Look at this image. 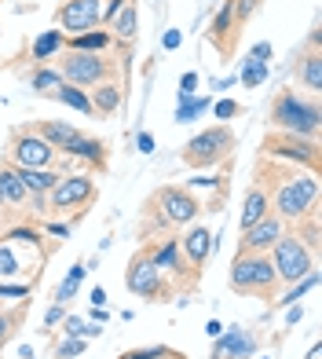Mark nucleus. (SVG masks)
Returning <instances> with one entry per match:
<instances>
[{
	"instance_id": "obj_8",
	"label": "nucleus",
	"mask_w": 322,
	"mask_h": 359,
	"mask_svg": "<svg viewBox=\"0 0 322 359\" xmlns=\"http://www.w3.org/2000/svg\"><path fill=\"white\" fill-rule=\"evenodd\" d=\"M125 286L143 301H165L169 297L165 275H161L150 260V246H139L132 253V260H128V268H125Z\"/></svg>"
},
{
	"instance_id": "obj_23",
	"label": "nucleus",
	"mask_w": 322,
	"mask_h": 359,
	"mask_svg": "<svg viewBox=\"0 0 322 359\" xmlns=\"http://www.w3.org/2000/svg\"><path fill=\"white\" fill-rule=\"evenodd\" d=\"M114 44V37H110V29H88V34H74L66 41V52H95V55H103V48Z\"/></svg>"
},
{
	"instance_id": "obj_43",
	"label": "nucleus",
	"mask_w": 322,
	"mask_h": 359,
	"mask_svg": "<svg viewBox=\"0 0 322 359\" xmlns=\"http://www.w3.org/2000/svg\"><path fill=\"white\" fill-rule=\"evenodd\" d=\"M180 95H195V88H198V74H183V81H180Z\"/></svg>"
},
{
	"instance_id": "obj_5",
	"label": "nucleus",
	"mask_w": 322,
	"mask_h": 359,
	"mask_svg": "<svg viewBox=\"0 0 322 359\" xmlns=\"http://www.w3.org/2000/svg\"><path fill=\"white\" fill-rule=\"evenodd\" d=\"M231 151H234V133L227 125H213L205 133H198L195 140H187L180 161L187 169H213L220 161H227Z\"/></svg>"
},
{
	"instance_id": "obj_46",
	"label": "nucleus",
	"mask_w": 322,
	"mask_h": 359,
	"mask_svg": "<svg viewBox=\"0 0 322 359\" xmlns=\"http://www.w3.org/2000/svg\"><path fill=\"white\" fill-rule=\"evenodd\" d=\"M180 41H183L180 29H169V34H165V48H169V52H172V48H180Z\"/></svg>"
},
{
	"instance_id": "obj_13",
	"label": "nucleus",
	"mask_w": 322,
	"mask_h": 359,
	"mask_svg": "<svg viewBox=\"0 0 322 359\" xmlns=\"http://www.w3.org/2000/svg\"><path fill=\"white\" fill-rule=\"evenodd\" d=\"M286 235V220L267 213L264 220H256L249 231H241V242H238V253H267L275 242Z\"/></svg>"
},
{
	"instance_id": "obj_30",
	"label": "nucleus",
	"mask_w": 322,
	"mask_h": 359,
	"mask_svg": "<svg viewBox=\"0 0 322 359\" xmlns=\"http://www.w3.org/2000/svg\"><path fill=\"white\" fill-rule=\"evenodd\" d=\"M80 279H85V260H77V264H74V268L66 271V279H62V283L55 286V301H59V304L74 301V293H77Z\"/></svg>"
},
{
	"instance_id": "obj_57",
	"label": "nucleus",
	"mask_w": 322,
	"mask_h": 359,
	"mask_svg": "<svg viewBox=\"0 0 322 359\" xmlns=\"http://www.w3.org/2000/svg\"><path fill=\"white\" fill-rule=\"evenodd\" d=\"M267 359H271V355H267Z\"/></svg>"
},
{
	"instance_id": "obj_1",
	"label": "nucleus",
	"mask_w": 322,
	"mask_h": 359,
	"mask_svg": "<svg viewBox=\"0 0 322 359\" xmlns=\"http://www.w3.org/2000/svg\"><path fill=\"white\" fill-rule=\"evenodd\" d=\"M256 187H264L271 213L282 217L286 224H297L308 213L318 209V176L300 172L297 165H286V161H260L256 165Z\"/></svg>"
},
{
	"instance_id": "obj_6",
	"label": "nucleus",
	"mask_w": 322,
	"mask_h": 359,
	"mask_svg": "<svg viewBox=\"0 0 322 359\" xmlns=\"http://www.w3.org/2000/svg\"><path fill=\"white\" fill-rule=\"evenodd\" d=\"M267 257H271V268H275L279 283H289V286H293L297 279H304V275L315 271V253L304 246L293 231H286L275 246H271Z\"/></svg>"
},
{
	"instance_id": "obj_40",
	"label": "nucleus",
	"mask_w": 322,
	"mask_h": 359,
	"mask_svg": "<svg viewBox=\"0 0 322 359\" xmlns=\"http://www.w3.org/2000/svg\"><path fill=\"white\" fill-rule=\"evenodd\" d=\"M234 114H241V107H238L234 100H220V103H216V118H220V121H231Z\"/></svg>"
},
{
	"instance_id": "obj_34",
	"label": "nucleus",
	"mask_w": 322,
	"mask_h": 359,
	"mask_svg": "<svg viewBox=\"0 0 322 359\" xmlns=\"http://www.w3.org/2000/svg\"><path fill=\"white\" fill-rule=\"evenodd\" d=\"M176 355H183V352H176L169 345H154V348H132V352H125L121 359H176Z\"/></svg>"
},
{
	"instance_id": "obj_12",
	"label": "nucleus",
	"mask_w": 322,
	"mask_h": 359,
	"mask_svg": "<svg viewBox=\"0 0 322 359\" xmlns=\"http://www.w3.org/2000/svg\"><path fill=\"white\" fill-rule=\"evenodd\" d=\"M103 22V0H62L55 11V26L66 34H88Z\"/></svg>"
},
{
	"instance_id": "obj_52",
	"label": "nucleus",
	"mask_w": 322,
	"mask_h": 359,
	"mask_svg": "<svg viewBox=\"0 0 322 359\" xmlns=\"http://www.w3.org/2000/svg\"><path fill=\"white\" fill-rule=\"evenodd\" d=\"M308 359H322V345H312V352H308Z\"/></svg>"
},
{
	"instance_id": "obj_33",
	"label": "nucleus",
	"mask_w": 322,
	"mask_h": 359,
	"mask_svg": "<svg viewBox=\"0 0 322 359\" xmlns=\"http://www.w3.org/2000/svg\"><path fill=\"white\" fill-rule=\"evenodd\" d=\"M318 286V275L312 271V275H304V279H297L293 286H289V293L286 297H279V308H289V304H297V297H304L308 290H315Z\"/></svg>"
},
{
	"instance_id": "obj_17",
	"label": "nucleus",
	"mask_w": 322,
	"mask_h": 359,
	"mask_svg": "<svg viewBox=\"0 0 322 359\" xmlns=\"http://www.w3.org/2000/svg\"><path fill=\"white\" fill-rule=\"evenodd\" d=\"M62 154L80 158V161H92V169H95V172H103V169H106V158H110L106 140H99V136H85V133H80Z\"/></svg>"
},
{
	"instance_id": "obj_42",
	"label": "nucleus",
	"mask_w": 322,
	"mask_h": 359,
	"mask_svg": "<svg viewBox=\"0 0 322 359\" xmlns=\"http://www.w3.org/2000/svg\"><path fill=\"white\" fill-rule=\"evenodd\" d=\"M271 55H275V48H271L267 41L253 44V52H249V59H256V62H271Z\"/></svg>"
},
{
	"instance_id": "obj_25",
	"label": "nucleus",
	"mask_w": 322,
	"mask_h": 359,
	"mask_svg": "<svg viewBox=\"0 0 322 359\" xmlns=\"http://www.w3.org/2000/svg\"><path fill=\"white\" fill-rule=\"evenodd\" d=\"M15 172H19L22 187H26L29 194H48V191L59 184V176H62V172H55V169H19V165H15Z\"/></svg>"
},
{
	"instance_id": "obj_56",
	"label": "nucleus",
	"mask_w": 322,
	"mask_h": 359,
	"mask_svg": "<svg viewBox=\"0 0 322 359\" xmlns=\"http://www.w3.org/2000/svg\"><path fill=\"white\" fill-rule=\"evenodd\" d=\"M176 359H183V355H176Z\"/></svg>"
},
{
	"instance_id": "obj_26",
	"label": "nucleus",
	"mask_w": 322,
	"mask_h": 359,
	"mask_svg": "<svg viewBox=\"0 0 322 359\" xmlns=\"http://www.w3.org/2000/svg\"><path fill=\"white\" fill-rule=\"evenodd\" d=\"M48 95H52V100H59L62 107H70V110L92 114V100H88V92H85V88H77V85H66V81H62V85H59L55 92H48Z\"/></svg>"
},
{
	"instance_id": "obj_14",
	"label": "nucleus",
	"mask_w": 322,
	"mask_h": 359,
	"mask_svg": "<svg viewBox=\"0 0 322 359\" xmlns=\"http://www.w3.org/2000/svg\"><path fill=\"white\" fill-rule=\"evenodd\" d=\"M256 334L253 330H241V326H234V330L220 334L216 337V348H213V359H249L256 352Z\"/></svg>"
},
{
	"instance_id": "obj_31",
	"label": "nucleus",
	"mask_w": 322,
	"mask_h": 359,
	"mask_svg": "<svg viewBox=\"0 0 322 359\" xmlns=\"http://www.w3.org/2000/svg\"><path fill=\"white\" fill-rule=\"evenodd\" d=\"M209 95H202V100H195V95H180V107H176V121L180 125H187V121H195L198 114H205L209 110Z\"/></svg>"
},
{
	"instance_id": "obj_28",
	"label": "nucleus",
	"mask_w": 322,
	"mask_h": 359,
	"mask_svg": "<svg viewBox=\"0 0 322 359\" xmlns=\"http://www.w3.org/2000/svg\"><path fill=\"white\" fill-rule=\"evenodd\" d=\"M238 77H241V85L246 88H260L264 81L271 77V62H256V59H241V70H238Z\"/></svg>"
},
{
	"instance_id": "obj_27",
	"label": "nucleus",
	"mask_w": 322,
	"mask_h": 359,
	"mask_svg": "<svg viewBox=\"0 0 322 359\" xmlns=\"http://www.w3.org/2000/svg\"><path fill=\"white\" fill-rule=\"evenodd\" d=\"M293 235L304 242V246H308L315 257H318V246H322V238H318V209H315V213H308V217H304V220H297L293 224Z\"/></svg>"
},
{
	"instance_id": "obj_9",
	"label": "nucleus",
	"mask_w": 322,
	"mask_h": 359,
	"mask_svg": "<svg viewBox=\"0 0 322 359\" xmlns=\"http://www.w3.org/2000/svg\"><path fill=\"white\" fill-rule=\"evenodd\" d=\"M267 158H279L286 165H304L312 176H318V140H304L293 133H271L264 140Z\"/></svg>"
},
{
	"instance_id": "obj_24",
	"label": "nucleus",
	"mask_w": 322,
	"mask_h": 359,
	"mask_svg": "<svg viewBox=\"0 0 322 359\" xmlns=\"http://www.w3.org/2000/svg\"><path fill=\"white\" fill-rule=\"evenodd\" d=\"M0 187H4V198H8V205H26L29 202V191L22 187V180H19V172H15V165L11 161H0Z\"/></svg>"
},
{
	"instance_id": "obj_44",
	"label": "nucleus",
	"mask_w": 322,
	"mask_h": 359,
	"mask_svg": "<svg viewBox=\"0 0 322 359\" xmlns=\"http://www.w3.org/2000/svg\"><path fill=\"white\" fill-rule=\"evenodd\" d=\"M136 143H139V151H143V154H150V151H154V136H150V133H139Z\"/></svg>"
},
{
	"instance_id": "obj_18",
	"label": "nucleus",
	"mask_w": 322,
	"mask_h": 359,
	"mask_svg": "<svg viewBox=\"0 0 322 359\" xmlns=\"http://www.w3.org/2000/svg\"><path fill=\"white\" fill-rule=\"evenodd\" d=\"M271 213V202H267V194H264V187H256V184H249V191H246V198H241V217H238V227L241 231H249V227L256 224V220H264Z\"/></svg>"
},
{
	"instance_id": "obj_41",
	"label": "nucleus",
	"mask_w": 322,
	"mask_h": 359,
	"mask_svg": "<svg viewBox=\"0 0 322 359\" xmlns=\"http://www.w3.org/2000/svg\"><path fill=\"white\" fill-rule=\"evenodd\" d=\"M62 319H66V308H62V304L55 301L52 308H48V316H44V326H48V330H52V326H59Z\"/></svg>"
},
{
	"instance_id": "obj_4",
	"label": "nucleus",
	"mask_w": 322,
	"mask_h": 359,
	"mask_svg": "<svg viewBox=\"0 0 322 359\" xmlns=\"http://www.w3.org/2000/svg\"><path fill=\"white\" fill-rule=\"evenodd\" d=\"M202 202L190 194L187 187H158L154 191V198L147 202V213L158 220V227H187V224H195L202 217Z\"/></svg>"
},
{
	"instance_id": "obj_51",
	"label": "nucleus",
	"mask_w": 322,
	"mask_h": 359,
	"mask_svg": "<svg viewBox=\"0 0 322 359\" xmlns=\"http://www.w3.org/2000/svg\"><path fill=\"white\" fill-rule=\"evenodd\" d=\"M48 231H52V235H62V238H66V235H70V227H66V224H52V227H48Z\"/></svg>"
},
{
	"instance_id": "obj_49",
	"label": "nucleus",
	"mask_w": 322,
	"mask_h": 359,
	"mask_svg": "<svg viewBox=\"0 0 322 359\" xmlns=\"http://www.w3.org/2000/svg\"><path fill=\"white\" fill-rule=\"evenodd\" d=\"M300 316H304V312H300V304H297V308L289 304V319H286V323H289V326H297V323H300Z\"/></svg>"
},
{
	"instance_id": "obj_37",
	"label": "nucleus",
	"mask_w": 322,
	"mask_h": 359,
	"mask_svg": "<svg viewBox=\"0 0 322 359\" xmlns=\"http://www.w3.org/2000/svg\"><path fill=\"white\" fill-rule=\"evenodd\" d=\"M80 352H85V337H66V341H59V348H55L59 359H74Z\"/></svg>"
},
{
	"instance_id": "obj_22",
	"label": "nucleus",
	"mask_w": 322,
	"mask_h": 359,
	"mask_svg": "<svg viewBox=\"0 0 322 359\" xmlns=\"http://www.w3.org/2000/svg\"><path fill=\"white\" fill-rule=\"evenodd\" d=\"M293 77H297V85H304L308 92H322V52H318V44H312V52L297 62Z\"/></svg>"
},
{
	"instance_id": "obj_29",
	"label": "nucleus",
	"mask_w": 322,
	"mask_h": 359,
	"mask_svg": "<svg viewBox=\"0 0 322 359\" xmlns=\"http://www.w3.org/2000/svg\"><path fill=\"white\" fill-rule=\"evenodd\" d=\"M62 48H66V37H62L59 29H48V34H41L34 41V59L44 62V59H52L55 52H62Z\"/></svg>"
},
{
	"instance_id": "obj_7",
	"label": "nucleus",
	"mask_w": 322,
	"mask_h": 359,
	"mask_svg": "<svg viewBox=\"0 0 322 359\" xmlns=\"http://www.w3.org/2000/svg\"><path fill=\"white\" fill-rule=\"evenodd\" d=\"M59 77L66 81V85H77V88H95V85H103V81L114 77V62L95 55V52H62Z\"/></svg>"
},
{
	"instance_id": "obj_2",
	"label": "nucleus",
	"mask_w": 322,
	"mask_h": 359,
	"mask_svg": "<svg viewBox=\"0 0 322 359\" xmlns=\"http://www.w3.org/2000/svg\"><path fill=\"white\" fill-rule=\"evenodd\" d=\"M318 100L315 95H300L293 88H286L275 95L271 103V128L275 133H293V136H304V140H318Z\"/></svg>"
},
{
	"instance_id": "obj_32",
	"label": "nucleus",
	"mask_w": 322,
	"mask_h": 359,
	"mask_svg": "<svg viewBox=\"0 0 322 359\" xmlns=\"http://www.w3.org/2000/svg\"><path fill=\"white\" fill-rule=\"evenodd\" d=\"M29 85H34V92H55L59 85H62V77H59V70H48V67H37L34 70V77H29Z\"/></svg>"
},
{
	"instance_id": "obj_47",
	"label": "nucleus",
	"mask_w": 322,
	"mask_h": 359,
	"mask_svg": "<svg viewBox=\"0 0 322 359\" xmlns=\"http://www.w3.org/2000/svg\"><path fill=\"white\" fill-rule=\"evenodd\" d=\"M26 286H0V297H22Z\"/></svg>"
},
{
	"instance_id": "obj_54",
	"label": "nucleus",
	"mask_w": 322,
	"mask_h": 359,
	"mask_svg": "<svg viewBox=\"0 0 322 359\" xmlns=\"http://www.w3.org/2000/svg\"><path fill=\"white\" fill-rule=\"evenodd\" d=\"M0 209H8V198H4V187H0Z\"/></svg>"
},
{
	"instance_id": "obj_11",
	"label": "nucleus",
	"mask_w": 322,
	"mask_h": 359,
	"mask_svg": "<svg viewBox=\"0 0 322 359\" xmlns=\"http://www.w3.org/2000/svg\"><path fill=\"white\" fill-rule=\"evenodd\" d=\"M55 158H59V151L48 147L34 128L11 133V165H19V169H52Z\"/></svg>"
},
{
	"instance_id": "obj_20",
	"label": "nucleus",
	"mask_w": 322,
	"mask_h": 359,
	"mask_svg": "<svg viewBox=\"0 0 322 359\" xmlns=\"http://www.w3.org/2000/svg\"><path fill=\"white\" fill-rule=\"evenodd\" d=\"M139 34V11H136V0H125L121 11L110 19V37L114 41H125V44H132Z\"/></svg>"
},
{
	"instance_id": "obj_35",
	"label": "nucleus",
	"mask_w": 322,
	"mask_h": 359,
	"mask_svg": "<svg viewBox=\"0 0 322 359\" xmlns=\"http://www.w3.org/2000/svg\"><path fill=\"white\" fill-rule=\"evenodd\" d=\"M22 316H26V308H11V312H0V345L15 334V326L22 323Z\"/></svg>"
},
{
	"instance_id": "obj_36",
	"label": "nucleus",
	"mask_w": 322,
	"mask_h": 359,
	"mask_svg": "<svg viewBox=\"0 0 322 359\" xmlns=\"http://www.w3.org/2000/svg\"><path fill=\"white\" fill-rule=\"evenodd\" d=\"M256 8H260V0H231V11H234V26L241 29L253 15H256Z\"/></svg>"
},
{
	"instance_id": "obj_39",
	"label": "nucleus",
	"mask_w": 322,
	"mask_h": 359,
	"mask_svg": "<svg viewBox=\"0 0 322 359\" xmlns=\"http://www.w3.org/2000/svg\"><path fill=\"white\" fill-rule=\"evenodd\" d=\"M62 334H66V337H85V319L66 316V319H62Z\"/></svg>"
},
{
	"instance_id": "obj_55",
	"label": "nucleus",
	"mask_w": 322,
	"mask_h": 359,
	"mask_svg": "<svg viewBox=\"0 0 322 359\" xmlns=\"http://www.w3.org/2000/svg\"><path fill=\"white\" fill-rule=\"evenodd\" d=\"M0 227H4V220H0Z\"/></svg>"
},
{
	"instance_id": "obj_3",
	"label": "nucleus",
	"mask_w": 322,
	"mask_h": 359,
	"mask_svg": "<svg viewBox=\"0 0 322 359\" xmlns=\"http://www.w3.org/2000/svg\"><path fill=\"white\" fill-rule=\"evenodd\" d=\"M227 286L234 293H256V297L267 301L279 286V275H275V268H271V257L267 253H234Z\"/></svg>"
},
{
	"instance_id": "obj_45",
	"label": "nucleus",
	"mask_w": 322,
	"mask_h": 359,
	"mask_svg": "<svg viewBox=\"0 0 322 359\" xmlns=\"http://www.w3.org/2000/svg\"><path fill=\"white\" fill-rule=\"evenodd\" d=\"M121 4H125V0H110V4L103 8V22H110V19H114V15L121 11Z\"/></svg>"
},
{
	"instance_id": "obj_19",
	"label": "nucleus",
	"mask_w": 322,
	"mask_h": 359,
	"mask_svg": "<svg viewBox=\"0 0 322 359\" xmlns=\"http://www.w3.org/2000/svg\"><path fill=\"white\" fill-rule=\"evenodd\" d=\"M92 114H103V118H110V114H118L125 107V92L121 85H114V81H103V85L92 88Z\"/></svg>"
},
{
	"instance_id": "obj_38",
	"label": "nucleus",
	"mask_w": 322,
	"mask_h": 359,
	"mask_svg": "<svg viewBox=\"0 0 322 359\" xmlns=\"http://www.w3.org/2000/svg\"><path fill=\"white\" fill-rule=\"evenodd\" d=\"M15 271H19V257H15L8 246H0V275L8 279V275H15Z\"/></svg>"
},
{
	"instance_id": "obj_16",
	"label": "nucleus",
	"mask_w": 322,
	"mask_h": 359,
	"mask_svg": "<svg viewBox=\"0 0 322 359\" xmlns=\"http://www.w3.org/2000/svg\"><path fill=\"white\" fill-rule=\"evenodd\" d=\"M241 34V29L234 26V11H231V0H223L220 11H216V19L213 26H209V41H213L223 55H231L234 52V37Z\"/></svg>"
},
{
	"instance_id": "obj_48",
	"label": "nucleus",
	"mask_w": 322,
	"mask_h": 359,
	"mask_svg": "<svg viewBox=\"0 0 322 359\" xmlns=\"http://www.w3.org/2000/svg\"><path fill=\"white\" fill-rule=\"evenodd\" d=\"M92 304H95V308H103V304H106V290H103V286H95V290H92Z\"/></svg>"
},
{
	"instance_id": "obj_21",
	"label": "nucleus",
	"mask_w": 322,
	"mask_h": 359,
	"mask_svg": "<svg viewBox=\"0 0 322 359\" xmlns=\"http://www.w3.org/2000/svg\"><path fill=\"white\" fill-rule=\"evenodd\" d=\"M34 133H37V136L48 143V147H55L59 154L66 151V147H70V143L80 136L70 121H37V125H34Z\"/></svg>"
},
{
	"instance_id": "obj_15",
	"label": "nucleus",
	"mask_w": 322,
	"mask_h": 359,
	"mask_svg": "<svg viewBox=\"0 0 322 359\" xmlns=\"http://www.w3.org/2000/svg\"><path fill=\"white\" fill-rule=\"evenodd\" d=\"M180 253L187 257V264L202 275V268L209 264V257H213V235H209V227H202V224L190 227L180 238Z\"/></svg>"
},
{
	"instance_id": "obj_50",
	"label": "nucleus",
	"mask_w": 322,
	"mask_h": 359,
	"mask_svg": "<svg viewBox=\"0 0 322 359\" xmlns=\"http://www.w3.org/2000/svg\"><path fill=\"white\" fill-rule=\"evenodd\" d=\"M220 326H223V323H216V319H213V323H209V326H205V334H209V337H220V334H223V330H220Z\"/></svg>"
},
{
	"instance_id": "obj_53",
	"label": "nucleus",
	"mask_w": 322,
	"mask_h": 359,
	"mask_svg": "<svg viewBox=\"0 0 322 359\" xmlns=\"http://www.w3.org/2000/svg\"><path fill=\"white\" fill-rule=\"evenodd\" d=\"M19 355H22V359H34V348H29V345H22V348H19Z\"/></svg>"
},
{
	"instance_id": "obj_10",
	"label": "nucleus",
	"mask_w": 322,
	"mask_h": 359,
	"mask_svg": "<svg viewBox=\"0 0 322 359\" xmlns=\"http://www.w3.org/2000/svg\"><path fill=\"white\" fill-rule=\"evenodd\" d=\"M95 194H99L95 180L85 176V172H74V176H59V184L44 194V202H48V209H55V213H66V209L95 202Z\"/></svg>"
}]
</instances>
